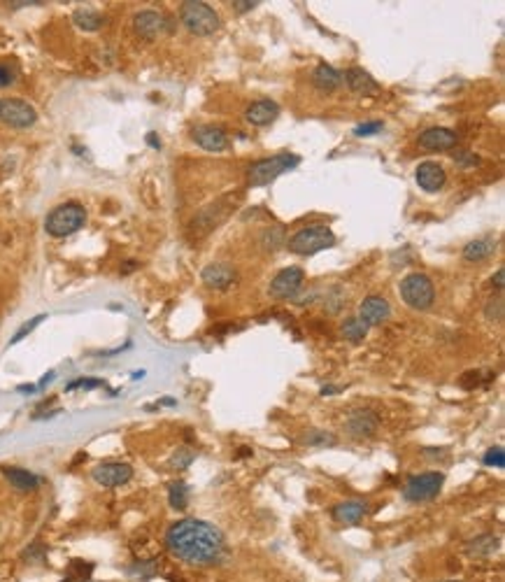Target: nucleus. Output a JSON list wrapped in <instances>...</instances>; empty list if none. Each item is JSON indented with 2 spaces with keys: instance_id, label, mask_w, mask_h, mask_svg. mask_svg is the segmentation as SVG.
<instances>
[{
  "instance_id": "nucleus-1",
  "label": "nucleus",
  "mask_w": 505,
  "mask_h": 582,
  "mask_svg": "<svg viewBox=\"0 0 505 582\" xmlns=\"http://www.w3.org/2000/svg\"><path fill=\"white\" fill-rule=\"evenodd\" d=\"M166 547L173 557L191 566L214 564L224 552V535L210 522L187 517L170 524L166 533Z\"/></svg>"
},
{
  "instance_id": "nucleus-2",
  "label": "nucleus",
  "mask_w": 505,
  "mask_h": 582,
  "mask_svg": "<svg viewBox=\"0 0 505 582\" xmlns=\"http://www.w3.org/2000/svg\"><path fill=\"white\" fill-rule=\"evenodd\" d=\"M87 224V210L80 203H63L56 210H51L44 219V228L54 238H66V235L77 233Z\"/></svg>"
},
{
  "instance_id": "nucleus-3",
  "label": "nucleus",
  "mask_w": 505,
  "mask_h": 582,
  "mask_svg": "<svg viewBox=\"0 0 505 582\" xmlns=\"http://www.w3.org/2000/svg\"><path fill=\"white\" fill-rule=\"evenodd\" d=\"M180 21L194 35H212L219 30V14L210 5L187 0L180 7Z\"/></svg>"
},
{
  "instance_id": "nucleus-4",
  "label": "nucleus",
  "mask_w": 505,
  "mask_h": 582,
  "mask_svg": "<svg viewBox=\"0 0 505 582\" xmlns=\"http://www.w3.org/2000/svg\"><path fill=\"white\" fill-rule=\"evenodd\" d=\"M298 163H301V159H298L296 154H278V156L256 161V163L249 168L247 180H249L251 187H266V185H270V182L278 180L280 175L294 171Z\"/></svg>"
},
{
  "instance_id": "nucleus-5",
  "label": "nucleus",
  "mask_w": 505,
  "mask_h": 582,
  "mask_svg": "<svg viewBox=\"0 0 505 582\" xmlns=\"http://www.w3.org/2000/svg\"><path fill=\"white\" fill-rule=\"evenodd\" d=\"M335 244V233L328 226H308L301 228L292 240H289V249L298 256H312L317 252H324Z\"/></svg>"
},
{
  "instance_id": "nucleus-6",
  "label": "nucleus",
  "mask_w": 505,
  "mask_h": 582,
  "mask_svg": "<svg viewBox=\"0 0 505 582\" xmlns=\"http://www.w3.org/2000/svg\"><path fill=\"white\" fill-rule=\"evenodd\" d=\"M401 298L412 310H428L435 301L433 282L424 273H410L401 280Z\"/></svg>"
},
{
  "instance_id": "nucleus-7",
  "label": "nucleus",
  "mask_w": 505,
  "mask_h": 582,
  "mask_svg": "<svg viewBox=\"0 0 505 582\" xmlns=\"http://www.w3.org/2000/svg\"><path fill=\"white\" fill-rule=\"evenodd\" d=\"M442 482H445V476L438 473V471L422 473V476H415V478L408 480V485H405V489H403V496L408 501H415V503L431 501V499L438 496Z\"/></svg>"
},
{
  "instance_id": "nucleus-8",
  "label": "nucleus",
  "mask_w": 505,
  "mask_h": 582,
  "mask_svg": "<svg viewBox=\"0 0 505 582\" xmlns=\"http://www.w3.org/2000/svg\"><path fill=\"white\" fill-rule=\"evenodd\" d=\"M303 282H305V273L301 268L289 266L275 275L268 291H270V296L278 298V301H289V298L298 296V291L303 289Z\"/></svg>"
},
{
  "instance_id": "nucleus-9",
  "label": "nucleus",
  "mask_w": 505,
  "mask_h": 582,
  "mask_svg": "<svg viewBox=\"0 0 505 582\" xmlns=\"http://www.w3.org/2000/svg\"><path fill=\"white\" fill-rule=\"evenodd\" d=\"M0 119L12 128H30L37 121L35 107L21 98H7L0 105Z\"/></svg>"
},
{
  "instance_id": "nucleus-10",
  "label": "nucleus",
  "mask_w": 505,
  "mask_h": 582,
  "mask_svg": "<svg viewBox=\"0 0 505 582\" xmlns=\"http://www.w3.org/2000/svg\"><path fill=\"white\" fill-rule=\"evenodd\" d=\"M91 476H94V480L98 482V485L112 489V487L126 485V482L133 478V469L128 464H121V462H107V464L96 466Z\"/></svg>"
},
{
  "instance_id": "nucleus-11",
  "label": "nucleus",
  "mask_w": 505,
  "mask_h": 582,
  "mask_svg": "<svg viewBox=\"0 0 505 582\" xmlns=\"http://www.w3.org/2000/svg\"><path fill=\"white\" fill-rule=\"evenodd\" d=\"M415 180L424 191H428V194H435V191H440L442 187H445L447 173H445V168H442L440 163H435V161H424V163L417 166Z\"/></svg>"
},
{
  "instance_id": "nucleus-12",
  "label": "nucleus",
  "mask_w": 505,
  "mask_h": 582,
  "mask_svg": "<svg viewBox=\"0 0 505 582\" xmlns=\"http://www.w3.org/2000/svg\"><path fill=\"white\" fill-rule=\"evenodd\" d=\"M133 28L144 40H154L156 35H161L166 30V17L154 10H142L133 17Z\"/></svg>"
},
{
  "instance_id": "nucleus-13",
  "label": "nucleus",
  "mask_w": 505,
  "mask_h": 582,
  "mask_svg": "<svg viewBox=\"0 0 505 582\" xmlns=\"http://www.w3.org/2000/svg\"><path fill=\"white\" fill-rule=\"evenodd\" d=\"M191 137L196 140V144H201V147L208 151H224L228 147V135L224 133V128L212 126V124L196 126Z\"/></svg>"
},
{
  "instance_id": "nucleus-14",
  "label": "nucleus",
  "mask_w": 505,
  "mask_h": 582,
  "mask_svg": "<svg viewBox=\"0 0 505 582\" xmlns=\"http://www.w3.org/2000/svg\"><path fill=\"white\" fill-rule=\"evenodd\" d=\"M419 144H422L424 149H431V151L452 149L456 144V133L452 131V128H445V126L426 128V131L419 135Z\"/></svg>"
},
{
  "instance_id": "nucleus-15",
  "label": "nucleus",
  "mask_w": 505,
  "mask_h": 582,
  "mask_svg": "<svg viewBox=\"0 0 505 582\" xmlns=\"http://www.w3.org/2000/svg\"><path fill=\"white\" fill-rule=\"evenodd\" d=\"M392 315V308L382 296H368L359 308V319L363 321L366 326H378L382 321H387Z\"/></svg>"
},
{
  "instance_id": "nucleus-16",
  "label": "nucleus",
  "mask_w": 505,
  "mask_h": 582,
  "mask_svg": "<svg viewBox=\"0 0 505 582\" xmlns=\"http://www.w3.org/2000/svg\"><path fill=\"white\" fill-rule=\"evenodd\" d=\"M345 82L347 87L354 91L359 96H375L380 94V84L373 80V75L368 70H363L361 66H351L345 73Z\"/></svg>"
},
{
  "instance_id": "nucleus-17",
  "label": "nucleus",
  "mask_w": 505,
  "mask_h": 582,
  "mask_svg": "<svg viewBox=\"0 0 505 582\" xmlns=\"http://www.w3.org/2000/svg\"><path fill=\"white\" fill-rule=\"evenodd\" d=\"M278 114H280V105L275 101H256L247 107L244 119H247L251 126H268L278 119Z\"/></svg>"
},
{
  "instance_id": "nucleus-18",
  "label": "nucleus",
  "mask_w": 505,
  "mask_h": 582,
  "mask_svg": "<svg viewBox=\"0 0 505 582\" xmlns=\"http://www.w3.org/2000/svg\"><path fill=\"white\" fill-rule=\"evenodd\" d=\"M203 282L212 289H228L235 282V268L228 264H210L203 268Z\"/></svg>"
},
{
  "instance_id": "nucleus-19",
  "label": "nucleus",
  "mask_w": 505,
  "mask_h": 582,
  "mask_svg": "<svg viewBox=\"0 0 505 582\" xmlns=\"http://www.w3.org/2000/svg\"><path fill=\"white\" fill-rule=\"evenodd\" d=\"M3 476L17 492H33V489H37V485H40V478H37L35 473H30L26 469H17V466L3 469Z\"/></svg>"
},
{
  "instance_id": "nucleus-20",
  "label": "nucleus",
  "mask_w": 505,
  "mask_h": 582,
  "mask_svg": "<svg viewBox=\"0 0 505 582\" xmlns=\"http://www.w3.org/2000/svg\"><path fill=\"white\" fill-rule=\"evenodd\" d=\"M347 431L351 435H356V438H361V435H373L378 431V417L368 410H359L347 419Z\"/></svg>"
},
{
  "instance_id": "nucleus-21",
  "label": "nucleus",
  "mask_w": 505,
  "mask_h": 582,
  "mask_svg": "<svg viewBox=\"0 0 505 582\" xmlns=\"http://www.w3.org/2000/svg\"><path fill=\"white\" fill-rule=\"evenodd\" d=\"M366 515V503L361 501H345L333 508V517L342 524H359Z\"/></svg>"
},
{
  "instance_id": "nucleus-22",
  "label": "nucleus",
  "mask_w": 505,
  "mask_h": 582,
  "mask_svg": "<svg viewBox=\"0 0 505 582\" xmlns=\"http://www.w3.org/2000/svg\"><path fill=\"white\" fill-rule=\"evenodd\" d=\"M340 73L335 70V68L331 66H326V63H321L317 66V70L312 73V82H315V87L319 91H324V94H331V91H335L340 87Z\"/></svg>"
},
{
  "instance_id": "nucleus-23",
  "label": "nucleus",
  "mask_w": 505,
  "mask_h": 582,
  "mask_svg": "<svg viewBox=\"0 0 505 582\" xmlns=\"http://www.w3.org/2000/svg\"><path fill=\"white\" fill-rule=\"evenodd\" d=\"M496 252V242L492 238H478L463 247V259L468 261H482V259L492 256Z\"/></svg>"
},
{
  "instance_id": "nucleus-24",
  "label": "nucleus",
  "mask_w": 505,
  "mask_h": 582,
  "mask_svg": "<svg viewBox=\"0 0 505 582\" xmlns=\"http://www.w3.org/2000/svg\"><path fill=\"white\" fill-rule=\"evenodd\" d=\"M73 21H75V26L82 28V30H87V33H94V30H98L103 26V14L101 12H96V10H91V7H82V10H77L73 14Z\"/></svg>"
},
{
  "instance_id": "nucleus-25",
  "label": "nucleus",
  "mask_w": 505,
  "mask_h": 582,
  "mask_svg": "<svg viewBox=\"0 0 505 582\" xmlns=\"http://www.w3.org/2000/svg\"><path fill=\"white\" fill-rule=\"evenodd\" d=\"M496 550H499V538H496V535H492V533H485V535H480V538L468 543V552L475 555V557L494 555Z\"/></svg>"
},
{
  "instance_id": "nucleus-26",
  "label": "nucleus",
  "mask_w": 505,
  "mask_h": 582,
  "mask_svg": "<svg viewBox=\"0 0 505 582\" xmlns=\"http://www.w3.org/2000/svg\"><path fill=\"white\" fill-rule=\"evenodd\" d=\"M342 338L349 340V342H361L366 338V333H368V326L363 324L359 317H349L342 321Z\"/></svg>"
},
{
  "instance_id": "nucleus-27",
  "label": "nucleus",
  "mask_w": 505,
  "mask_h": 582,
  "mask_svg": "<svg viewBox=\"0 0 505 582\" xmlns=\"http://www.w3.org/2000/svg\"><path fill=\"white\" fill-rule=\"evenodd\" d=\"M168 503H170V508L175 510H185L187 503H189V489L185 482H173L170 487H168Z\"/></svg>"
},
{
  "instance_id": "nucleus-28",
  "label": "nucleus",
  "mask_w": 505,
  "mask_h": 582,
  "mask_svg": "<svg viewBox=\"0 0 505 582\" xmlns=\"http://www.w3.org/2000/svg\"><path fill=\"white\" fill-rule=\"evenodd\" d=\"M194 459H196V452H191V450H187V447H180V450L173 454L170 466H173V469H177V471H185L187 466H189L191 462H194Z\"/></svg>"
},
{
  "instance_id": "nucleus-29",
  "label": "nucleus",
  "mask_w": 505,
  "mask_h": 582,
  "mask_svg": "<svg viewBox=\"0 0 505 582\" xmlns=\"http://www.w3.org/2000/svg\"><path fill=\"white\" fill-rule=\"evenodd\" d=\"M305 442H308V445H319V447L335 445V435H331L328 431H312L305 435Z\"/></svg>"
},
{
  "instance_id": "nucleus-30",
  "label": "nucleus",
  "mask_w": 505,
  "mask_h": 582,
  "mask_svg": "<svg viewBox=\"0 0 505 582\" xmlns=\"http://www.w3.org/2000/svg\"><path fill=\"white\" fill-rule=\"evenodd\" d=\"M487 466H496V469H505V452L503 447H492L485 452V459H482Z\"/></svg>"
},
{
  "instance_id": "nucleus-31",
  "label": "nucleus",
  "mask_w": 505,
  "mask_h": 582,
  "mask_svg": "<svg viewBox=\"0 0 505 582\" xmlns=\"http://www.w3.org/2000/svg\"><path fill=\"white\" fill-rule=\"evenodd\" d=\"M91 571H94V564H89V562H73L70 564V580L73 578H77V580L89 578Z\"/></svg>"
},
{
  "instance_id": "nucleus-32",
  "label": "nucleus",
  "mask_w": 505,
  "mask_h": 582,
  "mask_svg": "<svg viewBox=\"0 0 505 582\" xmlns=\"http://www.w3.org/2000/svg\"><path fill=\"white\" fill-rule=\"evenodd\" d=\"M485 315L489 321H503V298H494V301H489Z\"/></svg>"
},
{
  "instance_id": "nucleus-33",
  "label": "nucleus",
  "mask_w": 505,
  "mask_h": 582,
  "mask_svg": "<svg viewBox=\"0 0 505 582\" xmlns=\"http://www.w3.org/2000/svg\"><path fill=\"white\" fill-rule=\"evenodd\" d=\"M42 319H44V315H40V317H33V319H28V321H26V324H24V326H21V328H19V331H17V333H14V338L10 340V345H17L19 340H24V338H26V335H28L30 331H33V328H35L37 324H40V321H42Z\"/></svg>"
},
{
  "instance_id": "nucleus-34",
  "label": "nucleus",
  "mask_w": 505,
  "mask_h": 582,
  "mask_svg": "<svg viewBox=\"0 0 505 582\" xmlns=\"http://www.w3.org/2000/svg\"><path fill=\"white\" fill-rule=\"evenodd\" d=\"M378 131H382V121H368V124H361L354 128V135L366 137V135H375Z\"/></svg>"
},
{
  "instance_id": "nucleus-35",
  "label": "nucleus",
  "mask_w": 505,
  "mask_h": 582,
  "mask_svg": "<svg viewBox=\"0 0 505 582\" xmlns=\"http://www.w3.org/2000/svg\"><path fill=\"white\" fill-rule=\"evenodd\" d=\"M96 387H103V380H75L66 389L73 392V389H96Z\"/></svg>"
},
{
  "instance_id": "nucleus-36",
  "label": "nucleus",
  "mask_w": 505,
  "mask_h": 582,
  "mask_svg": "<svg viewBox=\"0 0 505 582\" xmlns=\"http://www.w3.org/2000/svg\"><path fill=\"white\" fill-rule=\"evenodd\" d=\"M14 78H17V73H14L7 63H0V87H10Z\"/></svg>"
},
{
  "instance_id": "nucleus-37",
  "label": "nucleus",
  "mask_w": 505,
  "mask_h": 582,
  "mask_svg": "<svg viewBox=\"0 0 505 582\" xmlns=\"http://www.w3.org/2000/svg\"><path fill=\"white\" fill-rule=\"evenodd\" d=\"M256 5H258L256 0H235V3H233V7L238 12H249V10H254Z\"/></svg>"
},
{
  "instance_id": "nucleus-38",
  "label": "nucleus",
  "mask_w": 505,
  "mask_h": 582,
  "mask_svg": "<svg viewBox=\"0 0 505 582\" xmlns=\"http://www.w3.org/2000/svg\"><path fill=\"white\" fill-rule=\"evenodd\" d=\"M503 275H505V271H503V268H499V271H496V275H494V280H492L496 289H503Z\"/></svg>"
},
{
  "instance_id": "nucleus-39",
  "label": "nucleus",
  "mask_w": 505,
  "mask_h": 582,
  "mask_svg": "<svg viewBox=\"0 0 505 582\" xmlns=\"http://www.w3.org/2000/svg\"><path fill=\"white\" fill-rule=\"evenodd\" d=\"M340 387H324L321 389V396H331V394H338Z\"/></svg>"
},
{
  "instance_id": "nucleus-40",
  "label": "nucleus",
  "mask_w": 505,
  "mask_h": 582,
  "mask_svg": "<svg viewBox=\"0 0 505 582\" xmlns=\"http://www.w3.org/2000/svg\"><path fill=\"white\" fill-rule=\"evenodd\" d=\"M51 380H54V373L49 371V373H47V375H44V378H42V382H40V387H44V385H49V382H51Z\"/></svg>"
},
{
  "instance_id": "nucleus-41",
  "label": "nucleus",
  "mask_w": 505,
  "mask_h": 582,
  "mask_svg": "<svg viewBox=\"0 0 505 582\" xmlns=\"http://www.w3.org/2000/svg\"><path fill=\"white\" fill-rule=\"evenodd\" d=\"M19 392H26V394H30V392H35V387H33V385H21V387H19Z\"/></svg>"
},
{
  "instance_id": "nucleus-42",
  "label": "nucleus",
  "mask_w": 505,
  "mask_h": 582,
  "mask_svg": "<svg viewBox=\"0 0 505 582\" xmlns=\"http://www.w3.org/2000/svg\"><path fill=\"white\" fill-rule=\"evenodd\" d=\"M447 582H459V580H447Z\"/></svg>"
},
{
  "instance_id": "nucleus-43",
  "label": "nucleus",
  "mask_w": 505,
  "mask_h": 582,
  "mask_svg": "<svg viewBox=\"0 0 505 582\" xmlns=\"http://www.w3.org/2000/svg\"><path fill=\"white\" fill-rule=\"evenodd\" d=\"M0 105H3V101H0Z\"/></svg>"
}]
</instances>
